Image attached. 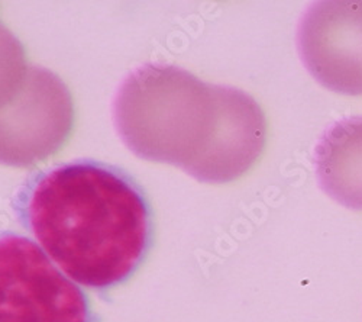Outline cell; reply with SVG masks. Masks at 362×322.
<instances>
[{"mask_svg": "<svg viewBox=\"0 0 362 322\" xmlns=\"http://www.w3.org/2000/svg\"><path fill=\"white\" fill-rule=\"evenodd\" d=\"M113 120L134 154L183 168L203 183L239 179L267 141L265 115L251 95L174 66L135 70L119 89Z\"/></svg>", "mask_w": 362, "mask_h": 322, "instance_id": "6da1fadb", "label": "cell"}, {"mask_svg": "<svg viewBox=\"0 0 362 322\" xmlns=\"http://www.w3.org/2000/svg\"><path fill=\"white\" fill-rule=\"evenodd\" d=\"M38 246L71 280L105 290L127 282L153 244L142 188L115 166L80 160L45 170L19 195Z\"/></svg>", "mask_w": 362, "mask_h": 322, "instance_id": "7a4b0ae2", "label": "cell"}, {"mask_svg": "<svg viewBox=\"0 0 362 322\" xmlns=\"http://www.w3.org/2000/svg\"><path fill=\"white\" fill-rule=\"evenodd\" d=\"M0 322H93V314L38 244L0 231Z\"/></svg>", "mask_w": 362, "mask_h": 322, "instance_id": "3957f363", "label": "cell"}, {"mask_svg": "<svg viewBox=\"0 0 362 322\" xmlns=\"http://www.w3.org/2000/svg\"><path fill=\"white\" fill-rule=\"evenodd\" d=\"M74 124L73 98L57 74L29 67L19 95L0 109V164L31 167L63 149Z\"/></svg>", "mask_w": 362, "mask_h": 322, "instance_id": "277c9868", "label": "cell"}, {"mask_svg": "<svg viewBox=\"0 0 362 322\" xmlns=\"http://www.w3.org/2000/svg\"><path fill=\"white\" fill-rule=\"evenodd\" d=\"M297 50L326 89L362 95V2H316L301 16Z\"/></svg>", "mask_w": 362, "mask_h": 322, "instance_id": "5b68a950", "label": "cell"}, {"mask_svg": "<svg viewBox=\"0 0 362 322\" xmlns=\"http://www.w3.org/2000/svg\"><path fill=\"white\" fill-rule=\"evenodd\" d=\"M320 189L342 207L362 211V116L330 125L315 149Z\"/></svg>", "mask_w": 362, "mask_h": 322, "instance_id": "8992f818", "label": "cell"}, {"mask_svg": "<svg viewBox=\"0 0 362 322\" xmlns=\"http://www.w3.org/2000/svg\"><path fill=\"white\" fill-rule=\"evenodd\" d=\"M29 67L16 37L0 22V109L8 106L22 91Z\"/></svg>", "mask_w": 362, "mask_h": 322, "instance_id": "52a82bcc", "label": "cell"}]
</instances>
